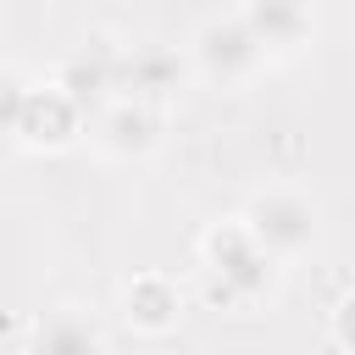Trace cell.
Listing matches in <instances>:
<instances>
[{"instance_id": "cell-2", "label": "cell", "mask_w": 355, "mask_h": 355, "mask_svg": "<svg viewBox=\"0 0 355 355\" xmlns=\"http://www.w3.org/2000/svg\"><path fill=\"white\" fill-rule=\"evenodd\" d=\"M189 67H194L211 89H244V83H255V72L266 67V50H261L255 33L244 28V17H211V22H200V33L189 39Z\"/></svg>"}, {"instance_id": "cell-9", "label": "cell", "mask_w": 355, "mask_h": 355, "mask_svg": "<svg viewBox=\"0 0 355 355\" xmlns=\"http://www.w3.org/2000/svg\"><path fill=\"white\" fill-rule=\"evenodd\" d=\"M116 61H122V50H116V44H105V39H94V44H83V50H72V55H67V67H61V78H55V83H61L83 111H89V105L100 111V105L116 94Z\"/></svg>"}, {"instance_id": "cell-5", "label": "cell", "mask_w": 355, "mask_h": 355, "mask_svg": "<svg viewBox=\"0 0 355 355\" xmlns=\"http://www.w3.org/2000/svg\"><path fill=\"white\" fill-rule=\"evenodd\" d=\"M78 133H89V111L61 83H33L22 100V122H17L11 144L33 150V155H55V150H72Z\"/></svg>"}, {"instance_id": "cell-8", "label": "cell", "mask_w": 355, "mask_h": 355, "mask_svg": "<svg viewBox=\"0 0 355 355\" xmlns=\"http://www.w3.org/2000/svg\"><path fill=\"white\" fill-rule=\"evenodd\" d=\"M178 316H183V294H178L172 277H161V272H139V277L122 288V322H128L133 333L161 338V333L178 327Z\"/></svg>"}, {"instance_id": "cell-11", "label": "cell", "mask_w": 355, "mask_h": 355, "mask_svg": "<svg viewBox=\"0 0 355 355\" xmlns=\"http://www.w3.org/2000/svg\"><path fill=\"white\" fill-rule=\"evenodd\" d=\"M28 78L17 67H0V139H17V122H22V100H28Z\"/></svg>"}, {"instance_id": "cell-6", "label": "cell", "mask_w": 355, "mask_h": 355, "mask_svg": "<svg viewBox=\"0 0 355 355\" xmlns=\"http://www.w3.org/2000/svg\"><path fill=\"white\" fill-rule=\"evenodd\" d=\"M244 28L255 33V44L266 50V61H288L311 44L316 33V17H311V0H244Z\"/></svg>"}, {"instance_id": "cell-1", "label": "cell", "mask_w": 355, "mask_h": 355, "mask_svg": "<svg viewBox=\"0 0 355 355\" xmlns=\"http://www.w3.org/2000/svg\"><path fill=\"white\" fill-rule=\"evenodd\" d=\"M200 261H205L211 294H216L222 305H255V300H266L272 283H277V266H283V261L250 233L244 216L211 222V227L200 233Z\"/></svg>"}, {"instance_id": "cell-10", "label": "cell", "mask_w": 355, "mask_h": 355, "mask_svg": "<svg viewBox=\"0 0 355 355\" xmlns=\"http://www.w3.org/2000/svg\"><path fill=\"white\" fill-rule=\"evenodd\" d=\"M39 344H44V349H100L105 333H100L89 316H78V311H55V316L39 327Z\"/></svg>"}, {"instance_id": "cell-12", "label": "cell", "mask_w": 355, "mask_h": 355, "mask_svg": "<svg viewBox=\"0 0 355 355\" xmlns=\"http://www.w3.org/2000/svg\"><path fill=\"white\" fill-rule=\"evenodd\" d=\"M333 344L355 349V294H344V300H338V311H333Z\"/></svg>"}, {"instance_id": "cell-4", "label": "cell", "mask_w": 355, "mask_h": 355, "mask_svg": "<svg viewBox=\"0 0 355 355\" xmlns=\"http://www.w3.org/2000/svg\"><path fill=\"white\" fill-rule=\"evenodd\" d=\"M89 139L105 161H150L166 139V122L150 100H133V94H111L94 122H89Z\"/></svg>"}, {"instance_id": "cell-3", "label": "cell", "mask_w": 355, "mask_h": 355, "mask_svg": "<svg viewBox=\"0 0 355 355\" xmlns=\"http://www.w3.org/2000/svg\"><path fill=\"white\" fill-rule=\"evenodd\" d=\"M244 222H250V233H255L277 261H300V255L316 244V233H322L316 205H311L300 189H261V194H250Z\"/></svg>"}, {"instance_id": "cell-7", "label": "cell", "mask_w": 355, "mask_h": 355, "mask_svg": "<svg viewBox=\"0 0 355 355\" xmlns=\"http://www.w3.org/2000/svg\"><path fill=\"white\" fill-rule=\"evenodd\" d=\"M183 72H189V61H183L178 50H166V44H133V50H122V61H116V94L166 100V94H178Z\"/></svg>"}]
</instances>
